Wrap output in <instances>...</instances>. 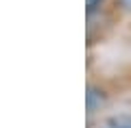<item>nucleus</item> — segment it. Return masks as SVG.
Instances as JSON below:
<instances>
[{"instance_id":"f257e3e1","label":"nucleus","mask_w":131,"mask_h":128,"mask_svg":"<svg viewBox=\"0 0 131 128\" xmlns=\"http://www.w3.org/2000/svg\"><path fill=\"white\" fill-rule=\"evenodd\" d=\"M88 113H92L96 106H101V102H103V91H98V89L94 87H88Z\"/></svg>"},{"instance_id":"f03ea898","label":"nucleus","mask_w":131,"mask_h":128,"mask_svg":"<svg viewBox=\"0 0 131 128\" xmlns=\"http://www.w3.org/2000/svg\"><path fill=\"white\" fill-rule=\"evenodd\" d=\"M101 7V0H88V13H92L94 9Z\"/></svg>"},{"instance_id":"7ed1b4c3","label":"nucleus","mask_w":131,"mask_h":128,"mask_svg":"<svg viewBox=\"0 0 131 128\" xmlns=\"http://www.w3.org/2000/svg\"><path fill=\"white\" fill-rule=\"evenodd\" d=\"M122 2H125V7H129V9H131V0H122Z\"/></svg>"},{"instance_id":"20e7f679","label":"nucleus","mask_w":131,"mask_h":128,"mask_svg":"<svg viewBox=\"0 0 131 128\" xmlns=\"http://www.w3.org/2000/svg\"><path fill=\"white\" fill-rule=\"evenodd\" d=\"M114 128H131V126H114Z\"/></svg>"}]
</instances>
